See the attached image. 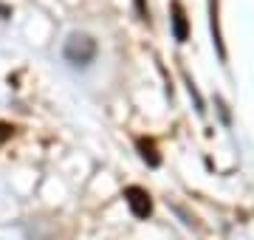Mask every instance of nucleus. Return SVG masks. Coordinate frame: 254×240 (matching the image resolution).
<instances>
[{
	"label": "nucleus",
	"mask_w": 254,
	"mask_h": 240,
	"mask_svg": "<svg viewBox=\"0 0 254 240\" xmlns=\"http://www.w3.org/2000/svg\"><path fill=\"white\" fill-rule=\"evenodd\" d=\"M96 54H99V46L91 34H71L63 46L65 62H71L73 68H88L96 60Z\"/></svg>",
	"instance_id": "f257e3e1"
},
{
	"label": "nucleus",
	"mask_w": 254,
	"mask_h": 240,
	"mask_svg": "<svg viewBox=\"0 0 254 240\" xmlns=\"http://www.w3.org/2000/svg\"><path fill=\"white\" fill-rule=\"evenodd\" d=\"M125 201H127V206H130V212L136 215V218H141V221L150 218V212H153V201H150L147 189H141V186H127Z\"/></svg>",
	"instance_id": "f03ea898"
},
{
	"label": "nucleus",
	"mask_w": 254,
	"mask_h": 240,
	"mask_svg": "<svg viewBox=\"0 0 254 240\" xmlns=\"http://www.w3.org/2000/svg\"><path fill=\"white\" fill-rule=\"evenodd\" d=\"M173 37L178 40V43H187V37H190V23H187V11H184V6L175 0L173 3Z\"/></svg>",
	"instance_id": "7ed1b4c3"
},
{
	"label": "nucleus",
	"mask_w": 254,
	"mask_h": 240,
	"mask_svg": "<svg viewBox=\"0 0 254 240\" xmlns=\"http://www.w3.org/2000/svg\"><path fill=\"white\" fill-rule=\"evenodd\" d=\"M138 150H141V158H144L150 167H158L161 164V158H158V153H155V147H153V141H138Z\"/></svg>",
	"instance_id": "20e7f679"
},
{
	"label": "nucleus",
	"mask_w": 254,
	"mask_h": 240,
	"mask_svg": "<svg viewBox=\"0 0 254 240\" xmlns=\"http://www.w3.org/2000/svg\"><path fill=\"white\" fill-rule=\"evenodd\" d=\"M11 133H14V127H11L9 121H0V144H3V141H9Z\"/></svg>",
	"instance_id": "39448f33"
},
{
	"label": "nucleus",
	"mask_w": 254,
	"mask_h": 240,
	"mask_svg": "<svg viewBox=\"0 0 254 240\" xmlns=\"http://www.w3.org/2000/svg\"><path fill=\"white\" fill-rule=\"evenodd\" d=\"M136 6H138V17H141V20H150V11H147L144 0H136Z\"/></svg>",
	"instance_id": "423d86ee"
}]
</instances>
